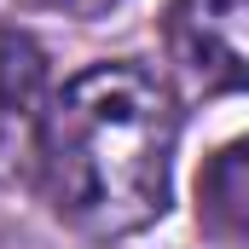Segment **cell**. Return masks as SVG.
Segmentation results:
<instances>
[{
  "mask_svg": "<svg viewBox=\"0 0 249 249\" xmlns=\"http://www.w3.org/2000/svg\"><path fill=\"white\" fill-rule=\"evenodd\" d=\"M162 41L197 93H249V0H174Z\"/></svg>",
  "mask_w": 249,
  "mask_h": 249,
  "instance_id": "7a4b0ae2",
  "label": "cell"
},
{
  "mask_svg": "<svg viewBox=\"0 0 249 249\" xmlns=\"http://www.w3.org/2000/svg\"><path fill=\"white\" fill-rule=\"evenodd\" d=\"M197 214L214 238L249 244V139L220 145L197 174Z\"/></svg>",
  "mask_w": 249,
  "mask_h": 249,
  "instance_id": "277c9868",
  "label": "cell"
},
{
  "mask_svg": "<svg viewBox=\"0 0 249 249\" xmlns=\"http://www.w3.org/2000/svg\"><path fill=\"white\" fill-rule=\"evenodd\" d=\"M180 105L145 64H93L47 99L41 174L53 209L87 238H133L168 214Z\"/></svg>",
  "mask_w": 249,
  "mask_h": 249,
  "instance_id": "6da1fadb",
  "label": "cell"
},
{
  "mask_svg": "<svg viewBox=\"0 0 249 249\" xmlns=\"http://www.w3.org/2000/svg\"><path fill=\"white\" fill-rule=\"evenodd\" d=\"M41 6H53V12H64V18H105L116 0H41Z\"/></svg>",
  "mask_w": 249,
  "mask_h": 249,
  "instance_id": "5b68a950",
  "label": "cell"
},
{
  "mask_svg": "<svg viewBox=\"0 0 249 249\" xmlns=\"http://www.w3.org/2000/svg\"><path fill=\"white\" fill-rule=\"evenodd\" d=\"M47 122V58L23 29L0 23V180H12L29 157H41Z\"/></svg>",
  "mask_w": 249,
  "mask_h": 249,
  "instance_id": "3957f363",
  "label": "cell"
}]
</instances>
